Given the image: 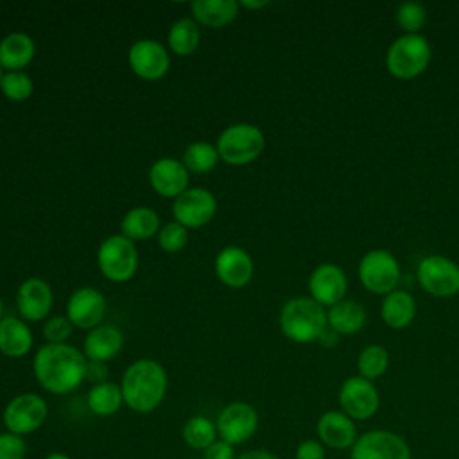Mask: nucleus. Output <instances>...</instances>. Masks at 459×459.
I'll return each instance as SVG.
<instances>
[{
	"instance_id": "f704fd0d",
	"label": "nucleus",
	"mask_w": 459,
	"mask_h": 459,
	"mask_svg": "<svg viewBox=\"0 0 459 459\" xmlns=\"http://www.w3.org/2000/svg\"><path fill=\"white\" fill-rule=\"evenodd\" d=\"M188 242V230L179 222L172 221L160 228L158 231V244L167 253L181 251Z\"/></svg>"
},
{
	"instance_id": "1a4fd4ad",
	"label": "nucleus",
	"mask_w": 459,
	"mask_h": 459,
	"mask_svg": "<svg viewBox=\"0 0 459 459\" xmlns=\"http://www.w3.org/2000/svg\"><path fill=\"white\" fill-rule=\"evenodd\" d=\"M421 289L434 298H450L459 292V264L445 255H427L416 271Z\"/></svg>"
},
{
	"instance_id": "6e6552de",
	"label": "nucleus",
	"mask_w": 459,
	"mask_h": 459,
	"mask_svg": "<svg viewBox=\"0 0 459 459\" xmlns=\"http://www.w3.org/2000/svg\"><path fill=\"white\" fill-rule=\"evenodd\" d=\"M400 264L387 249H371L359 262V280L373 294H389L398 287Z\"/></svg>"
},
{
	"instance_id": "aec40b11",
	"label": "nucleus",
	"mask_w": 459,
	"mask_h": 459,
	"mask_svg": "<svg viewBox=\"0 0 459 459\" xmlns=\"http://www.w3.org/2000/svg\"><path fill=\"white\" fill-rule=\"evenodd\" d=\"M54 294L50 285L41 278L25 280L16 290V308L27 321H41L50 314Z\"/></svg>"
},
{
	"instance_id": "a18cd8bd",
	"label": "nucleus",
	"mask_w": 459,
	"mask_h": 459,
	"mask_svg": "<svg viewBox=\"0 0 459 459\" xmlns=\"http://www.w3.org/2000/svg\"><path fill=\"white\" fill-rule=\"evenodd\" d=\"M4 317V303H2V299H0V319Z\"/></svg>"
},
{
	"instance_id": "49530a36",
	"label": "nucleus",
	"mask_w": 459,
	"mask_h": 459,
	"mask_svg": "<svg viewBox=\"0 0 459 459\" xmlns=\"http://www.w3.org/2000/svg\"><path fill=\"white\" fill-rule=\"evenodd\" d=\"M2 70H4V68L0 66V81H2V77H4V72H2Z\"/></svg>"
},
{
	"instance_id": "a211bd4d",
	"label": "nucleus",
	"mask_w": 459,
	"mask_h": 459,
	"mask_svg": "<svg viewBox=\"0 0 459 459\" xmlns=\"http://www.w3.org/2000/svg\"><path fill=\"white\" fill-rule=\"evenodd\" d=\"M253 258L238 246H228L215 256V274L226 287H246L253 278Z\"/></svg>"
},
{
	"instance_id": "cd10ccee",
	"label": "nucleus",
	"mask_w": 459,
	"mask_h": 459,
	"mask_svg": "<svg viewBox=\"0 0 459 459\" xmlns=\"http://www.w3.org/2000/svg\"><path fill=\"white\" fill-rule=\"evenodd\" d=\"M86 403L95 416H100V418L113 416L124 405L122 389L118 384L109 380L102 384H95L86 394Z\"/></svg>"
},
{
	"instance_id": "7c9ffc66",
	"label": "nucleus",
	"mask_w": 459,
	"mask_h": 459,
	"mask_svg": "<svg viewBox=\"0 0 459 459\" xmlns=\"http://www.w3.org/2000/svg\"><path fill=\"white\" fill-rule=\"evenodd\" d=\"M219 160L221 158H219L217 147L204 140L192 142L183 152V165L186 167L188 172H194V174L212 172L217 167Z\"/></svg>"
},
{
	"instance_id": "6ab92c4d",
	"label": "nucleus",
	"mask_w": 459,
	"mask_h": 459,
	"mask_svg": "<svg viewBox=\"0 0 459 459\" xmlns=\"http://www.w3.org/2000/svg\"><path fill=\"white\" fill-rule=\"evenodd\" d=\"M149 181L156 194L176 199L188 188L190 172L176 158H160L149 169Z\"/></svg>"
},
{
	"instance_id": "b1692460",
	"label": "nucleus",
	"mask_w": 459,
	"mask_h": 459,
	"mask_svg": "<svg viewBox=\"0 0 459 459\" xmlns=\"http://www.w3.org/2000/svg\"><path fill=\"white\" fill-rule=\"evenodd\" d=\"M416 316V301L411 292L394 289L393 292L385 294L380 305V317L382 321L393 328L402 330L407 328Z\"/></svg>"
},
{
	"instance_id": "412c9836",
	"label": "nucleus",
	"mask_w": 459,
	"mask_h": 459,
	"mask_svg": "<svg viewBox=\"0 0 459 459\" xmlns=\"http://www.w3.org/2000/svg\"><path fill=\"white\" fill-rule=\"evenodd\" d=\"M124 346V333L115 325H99L84 337V357L88 360L109 362Z\"/></svg>"
},
{
	"instance_id": "f8f14e48",
	"label": "nucleus",
	"mask_w": 459,
	"mask_h": 459,
	"mask_svg": "<svg viewBox=\"0 0 459 459\" xmlns=\"http://www.w3.org/2000/svg\"><path fill=\"white\" fill-rule=\"evenodd\" d=\"M258 412L251 403L231 402L217 416L219 439L237 446L249 441L258 430Z\"/></svg>"
},
{
	"instance_id": "39448f33",
	"label": "nucleus",
	"mask_w": 459,
	"mask_h": 459,
	"mask_svg": "<svg viewBox=\"0 0 459 459\" xmlns=\"http://www.w3.org/2000/svg\"><path fill=\"white\" fill-rule=\"evenodd\" d=\"M219 158L228 165H247L255 161L265 149L264 133L253 124H233L228 126L217 138Z\"/></svg>"
},
{
	"instance_id": "4c0bfd02",
	"label": "nucleus",
	"mask_w": 459,
	"mask_h": 459,
	"mask_svg": "<svg viewBox=\"0 0 459 459\" xmlns=\"http://www.w3.org/2000/svg\"><path fill=\"white\" fill-rule=\"evenodd\" d=\"M294 459H326V446L319 439H303L296 446Z\"/></svg>"
},
{
	"instance_id": "2eb2a0df",
	"label": "nucleus",
	"mask_w": 459,
	"mask_h": 459,
	"mask_svg": "<svg viewBox=\"0 0 459 459\" xmlns=\"http://www.w3.org/2000/svg\"><path fill=\"white\" fill-rule=\"evenodd\" d=\"M106 298L93 287H81L72 292L66 303V317L81 330H93L106 316Z\"/></svg>"
},
{
	"instance_id": "393cba45",
	"label": "nucleus",
	"mask_w": 459,
	"mask_h": 459,
	"mask_svg": "<svg viewBox=\"0 0 459 459\" xmlns=\"http://www.w3.org/2000/svg\"><path fill=\"white\" fill-rule=\"evenodd\" d=\"M36 45L25 32H11L0 41V66L7 72L23 70L34 57Z\"/></svg>"
},
{
	"instance_id": "0eeeda50",
	"label": "nucleus",
	"mask_w": 459,
	"mask_h": 459,
	"mask_svg": "<svg viewBox=\"0 0 459 459\" xmlns=\"http://www.w3.org/2000/svg\"><path fill=\"white\" fill-rule=\"evenodd\" d=\"M48 416V405L36 393H22L13 396L2 412V423L7 432L27 436L41 429Z\"/></svg>"
},
{
	"instance_id": "79ce46f5",
	"label": "nucleus",
	"mask_w": 459,
	"mask_h": 459,
	"mask_svg": "<svg viewBox=\"0 0 459 459\" xmlns=\"http://www.w3.org/2000/svg\"><path fill=\"white\" fill-rule=\"evenodd\" d=\"M235 459H278L271 450L265 448H251L242 454H238Z\"/></svg>"
},
{
	"instance_id": "20e7f679",
	"label": "nucleus",
	"mask_w": 459,
	"mask_h": 459,
	"mask_svg": "<svg viewBox=\"0 0 459 459\" xmlns=\"http://www.w3.org/2000/svg\"><path fill=\"white\" fill-rule=\"evenodd\" d=\"M432 48L423 34H402L387 48V72L402 81L421 75L430 65Z\"/></svg>"
},
{
	"instance_id": "c9c22d12",
	"label": "nucleus",
	"mask_w": 459,
	"mask_h": 459,
	"mask_svg": "<svg viewBox=\"0 0 459 459\" xmlns=\"http://www.w3.org/2000/svg\"><path fill=\"white\" fill-rule=\"evenodd\" d=\"M72 330H74V325L66 316H52L47 319L43 326V335L47 342L59 344V342H66V339L72 335Z\"/></svg>"
},
{
	"instance_id": "423d86ee",
	"label": "nucleus",
	"mask_w": 459,
	"mask_h": 459,
	"mask_svg": "<svg viewBox=\"0 0 459 459\" xmlns=\"http://www.w3.org/2000/svg\"><path fill=\"white\" fill-rule=\"evenodd\" d=\"M97 264L102 276L115 283L131 280L138 269V251L134 242L122 233L104 238L97 251Z\"/></svg>"
},
{
	"instance_id": "c85d7f7f",
	"label": "nucleus",
	"mask_w": 459,
	"mask_h": 459,
	"mask_svg": "<svg viewBox=\"0 0 459 459\" xmlns=\"http://www.w3.org/2000/svg\"><path fill=\"white\" fill-rule=\"evenodd\" d=\"M201 41L199 25L192 18H179L172 23L167 34V45L176 56H190L197 50Z\"/></svg>"
},
{
	"instance_id": "4468645a",
	"label": "nucleus",
	"mask_w": 459,
	"mask_h": 459,
	"mask_svg": "<svg viewBox=\"0 0 459 459\" xmlns=\"http://www.w3.org/2000/svg\"><path fill=\"white\" fill-rule=\"evenodd\" d=\"M127 61L131 70L145 81L165 77L170 66V57L163 43L156 39H138L129 47Z\"/></svg>"
},
{
	"instance_id": "a19ab883",
	"label": "nucleus",
	"mask_w": 459,
	"mask_h": 459,
	"mask_svg": "<svg viewBox=\"0 0 459 459\" xmlns=\"http://www.w3.org/2000/svg\"><path fill=\"white\" fill-rule=\"evenodd\" d=\"M339 337H341V335H339L333 328H330V326L326 325V328L321 332L317 342H319L321 346H325V348H333V346H337Z\"/></svg>"
},
{
	"instance_id": "ea45409f",
	"label": "nucleus",
	"mask_w": 459,
	"mask_h": 459,
	"mask_svg": "<svg viewBox=\"0 0 459 459\" xmlns=\"http://www.w3.org/2000/svg\"><path fill=\"white\" fill-rule=\"evenodd\" d=\"M108 362H99V360H88L86 362V371H84V380L95 384H102L108 382Z\"/></svg>"
},
{
	"instance_id": "2f4dec72",
	"label": "nucleus",
	"mask_w": 459,
	"mask_h": 459,
	"mask_svg": "<svg viewBox=\"0 0 459 459\" xmlns=\"http://www.w3.org/2000/svg\"><path fill=\"white\" fill-rule=\"evenodd\" d=\"M389 368V351L382 344H368L357 357L359 377L366 380L380 378Z\"/></svg>"
},
{
	"instance_id": "f03ea898",
	"label": "nucleus",
	"mask_w": 459,
	"mask_h": 459,
	"mask_svg": "<svg viewBox=\"0 0 459 459\" xmlns=\"http://www.w3.org/2000/svg\"><path fill=\"white\" fill-rule=\"evenodd\" d=\"M167 371L152 359L134 360L122 375L120 389L124 405L131 411L147 414L152 412L167 394Z\"/></svg>"
},
{
	"instance_id": "a878e982",
	"label": "nucleus",
	"mask_w": 459,
	"mask_h": 459,
	"mask_svg": "<svg viewBox=\"0 0 459 459\" xmlns=\"http://www.w3.org/2000/svg\"><path fill=\"white\" fill-rule=\"evenodd\" d=\"M326 323L339 335H353L366 325V310L355 299H341L326 310Z\"/></svg>"
},
{
	"instance_id": "c03bdc74",
	"label": "nucleus",
	"mask_w": 459,
	"mask_h": 459,
	"mask_svg": "<svg viewBox=\"0 0 459 459\" xmlns=\"http://www.w3.org/2000/svg\"><path fill=\"white\" fill-rule=\"evenodd\" d=\"M43 459H72V457L66 455L65 452H50V454H47Z\"/></svg>"
},
{
	"instance_id": "e433bc0d",
	"label": "nucleus",
	"mask_w": 459,
	"mask_h": 459,
	"mask_svg": "<svg viewBox=\"0 0 459 459\" xmlns=\"http://www.w3.org/2000/svg\"><path fill=\"white\" fill-rule=\"evenodd\" d=\"M27 441L13 432H0V459H25Z\"/></svg>"
},
{
	"instance_id": "bb28decb",
	"label": "nucleus",
	"mask_w": 459,
	"mask_h": 459,
	"mask_svg": "<svg viewBox=\"0 0 459 459\" xmlns=\"http://www.w3.org/2000/svg\"><path fill=\"white\" fill-rule=\"evenodd\" d=\"M120 230H122V235L133 242L145 240L160 231V217L154 210L147 206H136L124 215L120 222Z\"/></svg>"
},
{
	"instance_id": "5701e85b",
	"label": "nucleus",
	"mask_w": 459,
	"mask_h": 459,
	"mask_svg": "<svg viewBox=\"0 0 459 459\" xmlns=\"http://www.w3.org/2000/svg\"><path fill=\"white\" fill-rule=\"evenodd\" d=\"M192 20L210 29L230 25L238 16V2L235 0H195L190 4Z\"/></svg>"
},
{
	"instance_id": "9b49d317",
	"label": "nucleus",
	"mask_w": 459,
	"mask_h": 459,
	"mask_svg": "<svg viewBox=\"0 0 459 459\" xmlns=\"http://www.w3.org/2000/svg\"><path fill=\"white\" fill-rule=\"evenodd\" d=\"M339 407L353 421H364L377 414L380 394L371 380L359 375L346 378L339 387Z\"/></svg>"
},
{
	"instance_id": "7ed1b4c3",
	"label": "nucleus",
	"mask_w": 459,
	"mask_h": 459,
	"mask_svg": "<svg viewBox=\"0 0 459 459\" xmlns=\"http://www.w3.org/2000/svg\"><path fill=\"white\" fill-rule=\"evenodd\" d=\"M326 310L310 296L289 299L280 312V328L294 342L305 344L317 341L326 328Z\"/></svg>"
},
{
	"instance_id": "72a5a7b5",
	"label": "nucleus",
	"mask_w": 459,
	"mask_h": 459,
	"mask_svg": "<svg viewBox=\"0 0 459 459\" xmlns=\"http://www.w3.org/2000/svg\"><path fill=\"white\" fill-rule=\"evenodd\" d=\"M0 91L9 99V100H14V102H22V100H27L32 91H34V82L32 79L18 70V72H5L2 81H0Z\"/></svg>"
},
{
	"instance_id": "4be33fe9",
	"label": "nucleus",
	"mask_w": 459,
	"mask_h": 459,
	"mask_svg": "<svg viewBox=\"0 0 459 459\" xmlns=\"http://www.w3.org/2000/svg\"><path fill=\"white\" fill-rule=\"evenodd\" d=\"M32 332L27 323L14 316H4L0 319V351L5 357L20 359L32 348Z\"/></svg>"
},
{
	"instance_id": "9d476101",
	"label": "nucleus",
	"mask_w": 459,
	"mask_h": 459,
	"mask_svg": "<svg viewBox=\"0 0 459 459\" xmlns=\"http://www.w3.org/2000/svg\"><path fill=\"white\" fill-rule=\"evenodd\" d=\"M350 459H412L409 443L396 432L373 429L359 434Z\"/></svg>"
},
{
	"instance_id": "c756f323",
	"label": "nucleus",
	"mask_w": 459,
	"mask_h": 459,
	"mask_svg": "<svg viewBox=\"0 0 459 459\" xmlns=\"http://www.w3.org/2000/svg\"><path fill=\"white\" fill-rule=\"evenodd\" d=\"M181 436H183V441L190 448L201 450V452L206 450L210 445H213L219 439L215 421H212L210 418H206L203 414H195V416L188 418L183 425Z\"/></svg>"
},
{
	"instance_id": "58836bf2",
	"label": "nucleus",
	"mask_w": 459,
	"mask_h": 459,
	"mask_svg": "<svg viewBox=\"0 0 459 459\" xmlns=\"http://www.w3.org/2000/svg\"><path fill=\"white\" fill-rule=\"evenodd\" d=\"M235 446L217 439L213 445H210L206 450H203V459H235Z\"/></svg>"
},
{
	"instance_id": "f257e3e1",
	"label": "nucleus",
	"mask_w": 459,
	"mask_h": 459,
	"mask_svg": "<svg viewBox=\"0 0 459 459\" xmlns=\"http://www.w3.org/2000/svg\"><path fill=\"white\" fill-rule=\"evenodd\" d=\"M88 359L75 346L66 342L43 344L32 360L38 384L52 394H66L84 382Z\"/></svg>"
},
{
	"instance_id": "473e14b6",
	"label": "nucleus",
	"mask_w": 459,
	"mask_h": 459,
	"mask_svg": "<svg viewBox=\"0 0 459 459\" xmlns=\"http://www.w3.org/2000/svg\"><path fill=\"white\" fill-rule=\"evenodd\" d=\"M394 18L400 29L405 30V34H420V30L427 23V9L420 2H403L396 7Z\"/></svg>"
},
{
	"instance_id": "f3484780",
	"label": "nucleus",
	"mask_w": 459,
	"mask_h": 459,
	"mask_svg": "<svg viewBox=\"0 0 459 459\" xmlns=\"http://www.w3.org/2000/svg\"><path fill=\"white\" fill-rule=\"evenodd\" d=\"M317 439L332 450H351L359 432L355 421L342 411H326L316 423Z\"/></svg>"
},
{
	"instance_id": "ddd939ff",
	"label": "nucleus",
	"mask_w": 459,
	"mask_h": 459,
	"mask_svg": "<svg viewBox=\"0 0 459 459\" xmlns=\"http://www.w3.org/2000/svg\"><path fill=\"white\" fill-rule=\"evenodd\" d=\"M217 212V199L204 188H186L172 203V215L176 222L186 230L203 228Z\"/></svg>"
},
{
	"instance_id": "dca6fc26",
	"label": "nucleus",
	"mask_w": 459,
	"mask_h": 459,
	"mask_svg": "<svg viewBox=\"0 0 459 459\" xmlns=\"http://www.w3.org/2000/svg\"><path fill=\"white\" fill-rule=\"evenodd\" d=\"M346 289H348L346 274L335 264H321L310 273V278H308L310 298L325 308H330L332 305L344 299Z\"/></svg>"
},
{
	"instance_id": "37998d69",
	"label": "nucleus",
	"mask_w": 459,
	"mask_h": 459,
	"mask_svg": "<svg viewBox=\"0 0 459 459\" xmlns=\"http://www.w3.org/2000/svg\"><path fill=\"white\" fill-rule=\"evenodd\" d=\"M238 5H244L246 9H260V7H267L269 2H265V0H262V2H247V0H244Z\"/></svg>"
}]
</instances>
